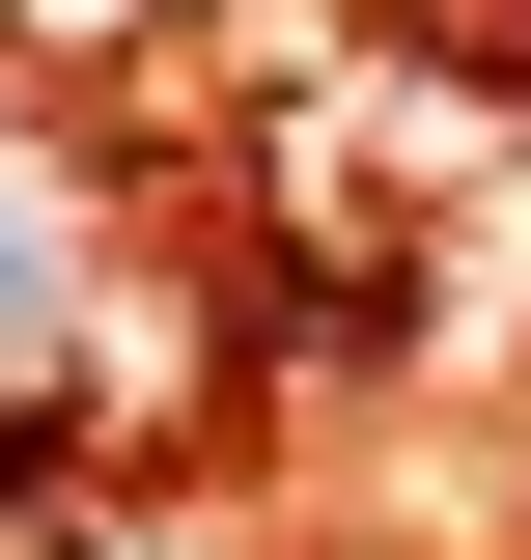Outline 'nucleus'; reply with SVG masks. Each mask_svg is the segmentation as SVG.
<instances>
[{"label":"nucleus","mask_w":531,"mask_h":560,"mask_svg":"<svg viewBox=\"0 0 531 560\" xmlns=\"http://www.w3.org/2000/svg\"><path fill=\"white\" fill-rule=\"evenodd\" d=\"M84 280H113V197L0 113V393H57V364H84Z\"/></svg>","instance_id":"nucleus-1"}]
</instances>
